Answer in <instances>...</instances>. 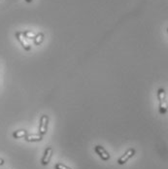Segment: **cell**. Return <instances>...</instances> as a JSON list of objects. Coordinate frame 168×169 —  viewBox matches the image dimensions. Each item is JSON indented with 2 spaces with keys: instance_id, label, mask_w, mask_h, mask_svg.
Masks as SVG:
<instances>
[{
  "instance_id": "6da1fadb",
  "label": "cell",
  "mask_w": 168,
  "mask_h": 169,
  "mask_svg": "<svg viewBox=\"0 0 168 169\" xmlns=\"http://www.w3.org/2000/svg\"><path fill=\"white\" fill-rule=\"evenodd\" d=\"M158 99L159 101V113L161 115H164L167 112L168 106H167V102H166V94H165V90L162 87L158 90Z\"/></svg>"
},
{
  "instance_id": "7a4b0ae2",
  "label": "cell",
  "mask_w": 168,
  "mask_h": 169,
  "mask_svg": "<svg viewBox=\"0 0 168 169\" xmlns=\"http://www.w3.org/2000/svg\"><path fill=\"white\" fill-rule=\"evenodd\" d=\"M48 124H49V117L47 115H42L39 124V133L41 135L46 134L47 130H48Z\"/></svg>"
},
{
  "instance_id": "3957f363",
  "label": "cell",
  "mask_w": 168,
  "mask_h": 169,
  "mask_svg": "<svg viewBox=\"0 0 168 169\" xmlns=\"http://www.w3.org/2000/svg\"><path fill=\"white\" fill-rule=\"evenodd\" d=\"M94 151H95V153L99 156V157L102 160L107 161V160L110 159V155H109V153L102 146L96 145L95 147H94Z\"/></svg>"
},
{
  "instance_id": "277c9868",
  "label": "cell",
  "mask_w": 168,
  "mask_h": 169,
  "mask_svg": "<svg viewBox=\"0 0 168 169\" xmlns=\"http://www.w3.org/2000/svg\"><path fill=\"white\" fill-rule=\"evenodd\" d=\"M134 155H135V149L131 148V149H129V150H127L126 152L123 154V155L118 159V163H119L120 165L125 164V162H127V160L130 159L131 157H132Z\"/></svg>"
},
{
  "instance_id": "5b68a950",
  "label": "cell",
  "mask_w": 168,
  "mask_h": 169,
  "mask_svg": "<svg viewBox=\"0 0 168 169\" xmlns=\"http://www.w3.org/2000/svg\"><path fill=\"white\" fill-rule=\"evenodd\" d=\"M16 38L18 39V41L21 43V45L23 46V48L25 51H30L31 48L29 46V44L26 42V40H25V37L23 36V32H20V31L16 32Z\"/></svg>"
},
{
  "instance_id": "8992f818",
  "label": "cell",
  "mask_w": 168,
  "mask_h": 169,
  "mask_svg": "<svg viewBox=\"0 0 168 169\" xmlns=\"http://www.w3.org/2000/svg\"><path fill=\"white\" fill-rule=\"evenodd\" d=\"M52 156H53V149L51 147H48L46 150H45V153H44V156L42 157V160H41V163L42 165H47L51 159H52Z\"/></svg>"
},
{
  "instance_id": "52a82bcc",
  "label": "cell",
  "mask_w": 168,
  "mask_h": 169,
  "mask_svg": "<svg viewBox=\"0 0 168 169\" xmlns=\"http://www.w3.org/2000/svg\"><path fill=\"white\" fill-rule=\"evenodd\" d=\"M24 138L27 142H38V141H41L43 139V135H41V134H30V135H26Z\"/></svg>"
},
{
  "instance_id": "ba28073f",
  "label": "cell",
  "mask_w": 168,
  "mask_h": 169,
  "mask_svg": "<svg viewBox=\"0 0 168 169\" xmlns=\"http://www.w3.org/2000/svg\"><path fill=\"white\" fill-rule=\"evenodd\" d=\"M27 135V132L25 131L24 129H21V130H17L15 131L13 133V137L16 138V139H19V138H24L25 136Z\"/></svg>"
},
{
  "instance_id": "9c48e42d",
  "label": "cell",
  "mask_w": 168,
  "mask_h": 169,
  "mask_svg": "<svg viewBox=\"0 0 168 169\" xmlns=\"http://www.w3.org/2000/svg\"><path fill=\"white\" fill-rule=\"evenodd\" d=\"M44 38H45V35L43 34V33H38V34H36V36H35V38L33 39L34 40V45H36V46H38V45H40V44H41L43 41H44Z\"/></svg>"
},
{
  "instance_id": "30bf717a",
  "label": "cell",
  "mask_w": 168,
  "mask_h": 169,
  "mask_svg": "<svg viewBox=\"0 0 168 169\" xmlns=\"http://www.w3.org/2000/svg\"><path fill=\"white\" fill-rule=\"evenodd\" d=\"M23 36L25 38H28V39H34L35 38V36H36V34L34 32H32V31H24V32H23Z\"/></svg>"
},
{
  "instance_id": "8fae6325",
  "label": "cell",
  "mask_w": 168,
  "mask_h": 169,
  "mask_svg": "<svg viewBox=\"0 0 168 169\" xmlns=\"http://www.w3.org/2000/svg\"><path fill=\"white\" fill-rule=\"evenodd\" d=\"M54 168L56 169H71L70 167H68V166H66V165H64L62 163H59V162L54 165Z\"/></svg>"
},
{
  "instance_id": "7c38bea8",
  "label": "cell",
  "mask_w": 168,
  "mask_h": 169,
  "mask_svg": "<svg viewBox=\"0 0 168 169\" xmlns=\"http://www.w3.org/2000/svg\"><path fill=\"white\" fill-rule=\"evenodd\" d=\"M4 162H5V161H4V159H0V165H3V164H4Z\"/></svg>"
},
{
  "instance_id": "4fadbf2b",
  "label": "cell",
  "mask_w": 168,
  "mask_h": 169,
  "mask_svg": "<svg viewBox=\"0 0 168 169\" xmlns=\"http://www.w3.org/2000/svg\"><path fill=\"white\" fill-rule=\"evenodd\" d=\"M25 1H26L27 3H30V2H32V0H25Z\"/></svg>"
},
{
  "instance_id": "5bb4252c",
  "label": "cell",
  "mask_w": 168,
  "mask_h": 169,
  "mask_svg": "<svg viewBox=\"0 0 168 169\" xmlns=\"http://www.w3.org/2000/svg\"><path fill=\"white\" fill-rule=\"evenodd\" d=\"M167 32H168V28H167Z\"/></svg>"
}]
</instances>
